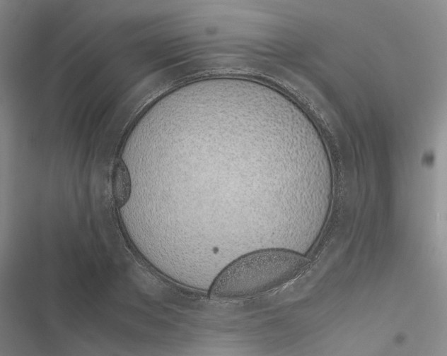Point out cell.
I'll use <instances>...</instances> for the list:
<instances>
[{
    "label": "cell",
    "mask_w": 447,
    "mask_h": 356,
    "mask_svg": "<svg viewBox=\"0 0 447 356\" xmlns=\"http://www.w3.org/2000/svg\"><path fill=\"white\" fill-rule=\"evenodd\" d=\"M308 261L297 251L269 249L236 259L216 276L209 290L211 298H245L277 288L297 277Z\"/></svg>",
    "instance_id": "6da1fadb"
}]
</instances>
